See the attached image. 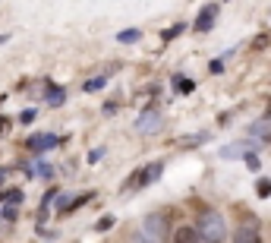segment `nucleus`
I'll return each instance as SVG.
<instances>
[{
    "instance_id": "f257e3e1",
    "label": "nucleus",
    "mask_w": 271,
    "mask_h": 243,
    "mask_svg": "<svg viewBox=\"0 0 271 243\" xmlns=\"http://www.w3.org/2000/svg\"><path fill=\"white\" fill-rule=\"evenodd\" d=\"M199 240H205V243H221L227 228H224V218L221 215H214V212H205L202 218H199V228H195Z\"/></svg>"
},
{
    "instance_id": "f03ea898",
    "label": "nucleus",
    "mask_w": 271,
    "mask_h": 243,
    "mask_svg": "<svg viewBox=\"0 0 271 243\" xmlns=\"http://www.w3.org/2000/svg\"><path fill=\"white\" fill-rule=\"evenodd\" d=\"M142 231H145L155 243H164V240H167V218H164V212L149 215V218H145V224H142Z\"/></svg>"
},
{
    "instance_id": "7ed1b4c3",
    "label": "nucleus",
    "mask_w": 271,
    "mask_h": 243,
    "mask_svg": "<svg viewBox=\"0 0 271 243\" xmlns=\"http://www.w3.org/2000/svg\"><path fill=\"white\" fill-rule=\"evenodd\" d=\"M136 129L139 133H158L161 129V114L158 111H142V117L136 120Z\"/></svg>"
},
{
    "instance_id": "20e7f679",
    "label": "nucleus",
    "mask_w": 271,
    "mask_h": 243,
    "mask_svg": "<svg viewBox=\"0 0 271 243\" xmlns=\"http://www.w3.org/2000/svg\"><path fill=\"white\" fill-rule=\"evenodd\" d=\"M214 16H218V7L208 4L202 13H199V19H195V32H208V29L214 26Z\"/></svg>"
},
{
    "instance_id": "39448f33",
    "label": "nucleus",
    "mask_w": 271,
    "mask_h": 243,
    "mask_svg": "<svg viewBox=\"0 0 271 243\" xmlns=\"http://www.w3.org/2000/svg\"><path fill=\"white\" fill-rule=\"evenodd\" d=\"M57 142H60L57 136H51V133H38V136H32V139H29V148H32V152H44V148H54Z\"/></svg>"
},
{
    "instance_id": "423d86ee",
    "label": "nucleus",
    "mask_w": 271,
    "mask_h": 243,
    "mask_svg": "<svg viewBox=\"0 0 271 243\" xmlns=\"http://www.w3.org/2000/svg\"><path fill=\"white\" fill-rule=\"evenodd\" d=\"M233 243H262V237H259L256 228H246V224H240V228L233 231Z\"/></svg>"
},
{
    "instance_id": "0eeeda50",
    "label": "nucleus",
    "mask_w": 271,
    "mask_h": 243,
    "mask_svg": "<svg viewBox=\"0 0 271 243\" xmlns=\"http://www.w3.org/2000/svg\"><path fill=\"white\" fill-rule=\"evenodd\" d=\"M161 177V164L155 161V164H149V167H142L139 171V186H145V183H155Z\"/></svg>"
},
{
    "instance_id": "6e6552de",
    "label": "nucleus",
    "mask_w": 271,
    "mask_h": 243,
    "mask_svg": "<svg viewBox=\"0 0 271 243\" xmlns=\"http://www.w3.org/2000/svg\"><path fill=\"white\" fill-rule=\"evenodd\" d=\"M174 243H199L195 228H180V231L174 234Z\"/></svg>"
},
{
    "instance_id": "1a4fd4ad",
    "label": "nucleus",
    "mask_w": 271,
    "mask_h": 243,
    "mask_svg": "<svg viewBox=\"0 0 271 243\" xmlns=\"http://www.w3.org/2000/svg\"><path fill=\"white\" fill-rule=\"evenodd\" d=\"M221 155H224V158H240V155H249V142H243V145H230V148H224Z\"/></svg>"
},
{
    "instance_id": "9d476101",
    "label": "nucleus",
    "mask_w": 271,
    "mask_h": 243,
    "mask_svg": "<svg viewBox=\"0 0 271 243\" xmlns=\"http://www.w3.org/2000/svg\"><path fill=\"white\" fill-rule=\"evenodd\" d=\"M256 193H259V196H271V180H268V177H262V180L256 183Z\"/></svg>"
},
{
    "instance_id": "9b49d317",
    "label": "nucleus",
    "mask_w": 271,
    "mask_h": 243,
    "mask_svg": "<svg viewBox=\"0 0 271 243\" xmlns=\"http://www.w3.org/2000/svg\"><path fill=\"white\" fill-rule=\"evenodd\" d=\"M136 38H139V29H126L117 35V41H136Z\"/></svg>"
},
{
    "instance_id": "f8f14e48",
    "label": "nucleus",
    "mask_w": 271,
    "mask_h": 243,
    "mask_svg": "<svg viewBox=\"0 0 271 243\" xmlns=\"http://www.w3.org/2000/svg\"><path fill=\"white\" fill-rule=\"evenodd\" d=\"M47 104H54V107H57V104H63V92H60V89H51Z\"/></svg>"
},
{
    "instance_id": "ddd939ff",
    "label": "nucleus",
    "mask_w": 271,
    "mask_h": 243,
    "mask_svg": "<svg viewBox=\"0 0 271 243\" xmlns=\"http://www.w3.org/2000/svg\"><path fill=\"white\" fill-rule=\"evenodd\" d=\"M98 89H104V76H98V79H88V82H85V92H98Z\"/></svg>"
},
{
    "instance_id": "4468645a",
    "label": "nucleus",
    "mask_w": 271,
    "mask_h": 243,
    "mask_svg": "<svg viewBox=\"0 0 271 243\" xmlns=\"http://www.w3.org/2000/svg\"><path fill=\"white\" fill-rule=\"evenodd\" d=\"M268 126H271V120L265 117V120H259L256 126H252V129H249V133H256V136H259V133H265V129H268Z\"/></svg>"
},
{
    "instance_id": "2eb2a0df",
    "label": "nucleus",
    "mask_w": 271,
    "mask_h": 243,
    "mask_svg": "<svg viewBox=\"0 0 271 243\" xmlns=\"http://www.w3.org/2000/svg\"><path fill=\"white\" fill-rule=\"evenodd\" d=\"M246 164H249V171H256V167H259V158H256V152H249V155H246Z\"/></svg>"
},
{
    "instance_id": "dca6fc26",
    "label": "nucleus",
    "mask_w": 271,
    "mask_h": 243,
    "mask_svg": "<svg viewBox=\"0 0 271 243\" xmlns=\"http://www.w3.org/2000/svg\"><path fill=\"white\" fill-rule=\"evenodd\" d=\"M4 196H7L10 202H22V193H19V190H10V193H4Z\"/></svg>"
},
{
    "instance_id": "f3484780",
    "label": "nucleus",
    "mask_w": 271,
    "mask_h": 243,
    "mask_svg": "<svg viewBox=\"0 0 271 243\" xmlns=\"http://www.w3.org/2000/svg\"><path fill=\"white\" fill-rule=\"evenodd\" d=\"M177 85H180V92H192V82L189 79H177Z\"/></svg>"
},
{
    "instance_id": "a211bd4d",
    "label": "nucleus",
    "mask_w": 271,
    "mask_h": 243,
    "mask_svg": "<svg viewBox=\"0 0 271 243\" xmlns=\"http://www.w3.org/2000/svg\"><path fill=\"white\" fill-rule=\"evenodd\" d=\"M54 171H51V164H38V177H51Z\"/></svg>"
},
{
    "instance_id": "6ab92c4d",
    "label": "nucleus",
    "mask_w": 271,
    "mask_h": 243,
    "mask_svg": "<svg viewBox=\"0 0 271 243\" xmlns=\"http://www.w3.org/2000/svg\"><path fill=\"white\" fill-rule=\"evenodd\" d=\"M111 224H114V218H101V221H98V231H107Z\"/></svg>"
},
{
    "instance_id": "aec40b11",
    "label": "nucleus",
    "mask_w": 271,
    "mask_h": 243,
    "mask_svg": "<svg viewBox=\"0 0 271 243\" xmlns=\"http://www.w3.org/2000/svg\"><path fill=\"white\" fill-rule=\"evenodd\" d=\"M19 120H22V123H32V120H35V111H22Z\"/></svg>"
},
{
    "instance_id": "412c9836",
    "label": "nucleus",
    "mask_w": 271,
    "mask_h": 243,
    "mask_svg": "<svg viewBox=\"0 0 271 243\" xmlns=\"http://www.w3.org/2000/svg\"><path fill=\"white\" fill-rule=\"evenodd\" d=\"M224 70V60H211V73H221Z\"/></svg>"
},
{
    "instance_id": "4be33fe9",
    "label": "nucleus",
    "mask_w": 271,
    "mask_h": 243,
    "mask_svg": "<svg viewBox=\"0 0 271 243\" xmlns=\"http://www.w3.org/2000/svg\"><path fill=\"white\" fill-rule=\"evenodd\" d=\"M4 41H10V38H7V35H0V45H4Z\"/></svg>"
}]
</instances>
